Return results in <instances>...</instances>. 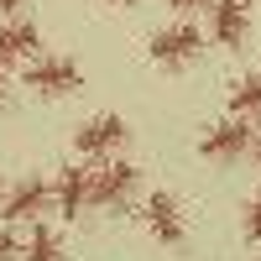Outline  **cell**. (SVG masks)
Instances as JSON below:
<instances>
[{
    "instance_id": "11",
    "label": "cell",
    "mask_w": 261,
    "mask_h": 261,
    "mask_svg": "<svg viewBox=\"0 0 261 261\" xmlns=\"http://www.w3.org/2000/svg\"><path fill=\"white\" fill-rule=\"evenodd\" d=\"M225 105H230V115H246V120H261V73H241V79L230 84Z\"/></svg>"
},
{
    "instance_id": "1",
    "label": "cell",
    "mask_w": 261,
    "mask_h": 261,
    "mask_svg": "<svg viewBox=\"0 0 261 261\" xmlns=\"http://www.w3.org/2000/svg\"><path fill=\"white\" fill-rule=\"evenodd\" d=\"M204 47H209V32L193 27L188 16L167 21V27H157V32L146 37V58L157 63L162 73H183V68H193V63L204 58Z\"/></svg>"
},
{
    "instance_id": "6",
    "label": "cell",
    "mask_w": 261,
    "mask_h": 261,
    "mask_svg": "<svg viewBox=\"0 0 261 261\" xmlns=\"http://www.w3.org/2000/svg\"><path fill=\"white\" fill-rule=\"evenodd\" d=\"M251 32H256L251 0H214V6H209V42H214V47L241 53L251 42Z\"/></svg>"
},
{
    "instance_id": "3",
    "label": "cell",
    "mask_w": 261,
    "mask_h": 261,
    "mask_svg": "<svg viewBox=\"0 0 261 261\" xmlns=\"http://www.w3.org/2000/svg\"><path fill=\"white\" fill-rule=\"evenodd\" d=\"M251 136H256V125L246 115H225L199 136V157L214 162V167H235V162L251 157Z\"/></svg>"
},
{
    "instance_id": "7",
    "label": "cell",
    "mask_w": 261,
    "mask_h": 261,
    "mask_svg": "<svg viewBox=\"0 0 261 261\" xmlns=\"http://www.w3.org/2000/svg\"><path fill=\"white\" fill-rule=\"evenodd\" d=\"M141 225H146V235L157 246H167V251H178L183 241H188V220H183V204L172 199V193H146L141 199Z\"/></svg>"
},
{
    "instance_id": "17",
    "label": "cell",
    "mask_w": 261,
    "mask_h": 261,
    "mask_svg": "<svg viewBox=\"0 0 261 261\" xmlns=\"http://www.w3.org/2000/svg\"><path fill=\"white\" fill-rule=\"evenodd\" d=\"M21 6L27 0H0V16H21Z\"/></svg>"
},
{
    "instance_id": "12",
    "label": "cell",
    "mask_w": 261,
    "mask_h": 261,
    "mask_svg": "<svg viewBox=\"0 0 261 261\" xmlns=\"http://www.w3.org/2000/svg\"><path fill=\"white\" fill-rule=\"evenodd\" d=\"M21 261H68L63 256V241H58V230L53 225H32V235L21 241Z\"/></svg>"
},
{
    "instance_id": "10",
    "label": "cell",
    "mask_w": 261,
    "mask_h": 261,
    "mask_svg": "<svg viewBox=\"0 0 261 261\" xmlns=\"http://www.w3.org/2000/svg\"><path fill=\"white\" fill-rule=\"evenodd\" d=\"M42 53V32L32 27V21H21V16H6L0 21V63H32Z\"/></svg>"
},
{
    "instance_id": "8",
    "label": "cell",
    "mask_w": 261,
    "mask_h": 261,
    "mask_svg": "<svg viewBox=\"0 0 261 261\" xmlns=\"http://www.w3.org/2000/svg\"><path fill=\"white\" fill-rule=\"evenodd\" d=\"M47 209H53V183L47 178H21L0 199V220L6 225H37Z\"/></svg>"
},
{
    "instance_id": "4",
    "label": "cell",
    "mask_w": 261,
    "mask_h": 261,
    "mask_svg": "<svg viewBox=\"0 0 261 261\" xmlns=\"http://www.w3.org/2000/svg\"><path fill=\"white\" fill-rule=\"evenodd\" d=\"M141 188V167L136 162H120V157H105L94 167V183H89V209H125Z\"/></svg>"
},
{
    "instance_id": "20",
    "label": "cell",
    "mask_w": 261,
    "mask_h": 261,
    "mask_svg": "<svg viewBox=\"0 0 261 261\" xmlns=\"http://www.w3.org/2000/svg\"><path fill=\"white\" fill-rule=\"evenodd\" d=\"M0 199H6V183H0Z\"/></svg>"
},
{
    "instance_id": "9",
    "label": "cell",
    "mask_w": 261,
    "mask_h": 261,
    "mask_svg": "<svg viewBox=\"0 0 261 261\" xmlns=\"http://www.w3.org/2000/svg\"><path fill=\"white\" fill-rule=\"evenodd\" d=\"M89 183H94V167L89 162H68V167H58V178H53V209H58V220H84V209H89Z\"/></svg>"
},
{
    "instance_id": "13",
    "label": "cell",
    "mask_w": 261,
    "mask_h": 261,
    "mask_svg": "<svg viewBox=\"0 0 261 261\" xmlns=\"http://www.w3.org/2000/svg\"><path fill=\"white\" fill-rule=\"evenodd\" d=\"M241 241L251 246V251H261V188L246 199V209H241Z\"/></svg>"
},
{
    "instance_id": "5",
    "label": "cell",
    "mask_w": 261,
    "mask_h": 261,
    "mask_svg": "<svg viewBox=\"0 0 261 261\" xmlns=\"http://www.w3.org/2000/svg\"><path fill=\"white\" fill-rule=\"evenodd\" d=\"M125 141H130V125L120 120V115H89L79 130H73V151L84 162H105V157H115V151H125Z\"/></svg>"
},
{
    "instance_id": "16",
    "label": "cell",
    "mask_w": 261,
    "mask_h": 261,
    "mask_svg": "<svg viewBox=\"0 0 261 261\" xmlns=\"http://www.w3.org/2000/svg\"><path fill=\"white\" fill-rule=\"evenodd\" d=\"M251 167L261 172V120H256V136H251Z\"/></svg>"
},
{
    "instance_id": "19",
    "label": "cell",
    "mask_w": 261,
    "mask_h": 261,
    "mask_svg": "<svg viewBox=\"0 0 261 261\" xmlns=\"http://www.w3.org/2000/svg\"><path fill=\"white\" fill-rule=\"evenodd\" d=\"M99 6H136V0H99Z\"/></svg>"
},
{
    "instance_id": "14",
    "label": "cell",
    "mask_w": 261,
    "mask_h": 261,
    "mask_svg": "<svg viewBox=\"0 0 261 261\" xmlns=\"http://www.w3.org/2000/svg\"><path fill=\"white\" fill-rule=\"evenodd\" d=\"M0 261H21V241H16V225L0 220Z\"/></svg>"
},
{
    "instance_id": "18",
    "label": "cell",
    "mask_w": 261,
    "mask_h": 261,
    "mask_svg": "<svg viewBox=\"0 0 261 261\" xmlns=\"http://www.w3.org/2000/svg\"><path fill=\"white\" fill-rule=\"evenodd\" d=\"M6 94H11V73H6V63H0V105H6Z\"/></svg>"
},
{
    "instance_id": "2",
    "label": "cell",
    "mask_w": 261,
    "mask_h": 261,
    "mask_svg": "<svg viewBox=\"0 0 261 261\" xmlns=\"http://www.w3.org/2000/svg\"><path fill=\"white\" fill-rule=\"evenodd\" d=\"M21 84L37 94V99H68L84 89V73L73 58H58V53H37L32 63H21Z\"/></svg>"
},
{
    "instance_id": "15",
    "label": "cell",
    "mask_w": 261,
    "mask_h": 261,
    "mask_svg": "<svg viewBox=\"0 0 261 261\" xmlns=\"http://www.w3.org/2000/svg\"><path fill=\"white\" fill-rule=\"evenodd\" d=\"M167 6H172V16H193V11H209L214 0H167Z\"/></svg>"
}]
</instances>
